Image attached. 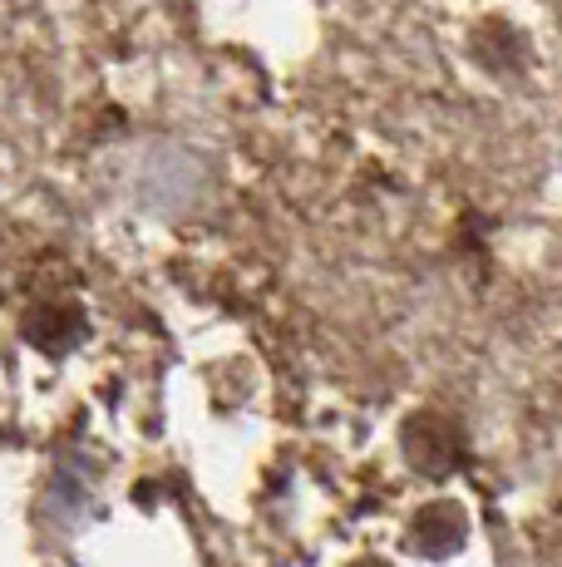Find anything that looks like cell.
Wrapping results in <instances>:
<instances>
[{
	"label": "cell",
	"mask_w": 562,
	"mask_h": 567,
	"mask_svg": "<svg viewBox=\"0 0 562 567\" xmlns=\"http://www.w3.org/2000/svg\"><path fill=\"white\" fill-rule=\"evenodd\" d=\"M415 543L429 553V558H445L464 543V533H469V518H464L459 504H425L415 518Z\"/></svg>",
	"instance_id": "1"
},
{
	"label": "cell",
	"mask_w": 562,
	"mask_h": 567,
	"mask_svg": "<svg viewBox=\"0 0 562 567\" xmlns=\"http://www.w3.org/2000/svg\"><path fill=\"white\" fill-rule=\"evenodd\" d=\"M351 567H391V563H381V558H361V563H351Z\"/></svg>",
	"instance_id": "3"
},
{
	"label": "cell",
	"mask_w": 562,
	"mask_h": 567,
	"mask_svg": "<svg viewBox=\"0 0 562 567\" xmlns=\"http://www.w3.org/2000/svg\"><path fill=\"white\" fill-rule=\"evenodd\" d=\"M405 454L425 474H449L454 460H459V434H439V430H429V420H409Z\"/></svg>",
	"instance_id": "2"
}]
</instances>
